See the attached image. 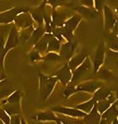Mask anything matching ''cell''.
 Listing matches in <instances>:
<instances>
[{
    "label": "cell",
    "mask_w": 118,
    "mask_h": 124,
    "mask_svg": "<svg viewBox=\"0 0 118 124\" xmlns=\"http://www.w3.org/2000/svg\"><path fill=\"white\" fill-rule=\"evenodd\" d=\"M38 119L41 120H54L55 117L50 113H43L38 114Z\"/></svg>",
    "instance_id": "cell-25"
},
{
    "label": "cell",
    "mask_w": 118,
    "mask_h": 124,
    "mask_svg": "<svg viewBox=\"0 0 118 124\" xmlns=\"http://www.w3.org/2000/svg\"><path fill=\"white\" fill-rule=\"evenodd\" d=\"M18 44V31L16 27H13V28L11 29L9 35V37H8V40L5 43V51L8 52L10 49L15 47Z\"/></svg>",
    "instance_id": "cell-8"
},
{
    "label": "cell",
    "mask_w": 118,
    "mask_h": 124,
    "mask_svg": "<svg viewBox=\"0 0 118 124\" xmlns=\"http://www.w3.org/2000/svg\"><path fill=\"white\" fill-rule=\"evenodd\" d=\"M81 5L86 6L88 8H93L94 7V0H80Z\"/></svg>",
    "instance_id": "cell-30"
},
{
    "label": "cell",
    "mask_w": 118,
    "mask_h": 124,
    "mask_svg": "<svg viewBox=\"0 0 118 124\" xmlns=\"http://www.w3.org/2000/svg\"><path fill=\"white\" fill-rule=\"evenodd\" d=\"M59 124H61V123H59Z\"/></svg>",
    "instance_id": "cell-41"
},
{
    "label": "cell",
    "mask_w": 118,
    "mask_h": 124,
    "mask_svg": "<svg viewBox=\"0 0 118 124\" xmlns=\"http://www.w3.org/2000/svg\"><path fill=\"white\" fill-rule=\"evenodd\" d=\"M101 85L100 83H97V82H90V83L82 84L80 85L77 87V90H82V91H87V92H93L97 90V89Z\"/></svg>",
    "instance_id": "cell-16"
},
{
    "label": "cell",
    "mask_w": 118,
    "mask_h": 124,
    "mask_svg": "<svg viewBox=\"0 0 118 124\" xmlns=\"http://www.w3.org/2000/svg\"><path fill=\"white\" fill-rule=\"evenodd\" d=\"M19 92L18 91H16L15 93H13V94L11 95V97L9 98V102L11 103H17L18 101L19 100Z\"/></svg>",
    "instance_id": "cell-26"
},
{
    "label": "cell",
    "mask_w": 118,
    "mask_h": 124,
    "mask_svg": "<svg viewBox=\"0 0 118 124\" xmlns=\"http://www.w3.org/2000/svg\"><path fill=\"white\" fill-rule=\"evenodd\" d=\"M27 11H29V9H27V8L18 7V8H14L13 9H10L9 11L1 13H0V24L2 23L7 24L12 23V22L14 21L15 18L20 13H25V12Z\"/></svg>",
    "instance_id": "cell-2"
},
{
    "label": "cell",
    "mask_w": 118,
    "mask_h": 124,
    "mask_svg": "<svg viewBox=\"0 0 118 124\" xmlns=\"http://www.w3.org/2000/svg\"><path fill=\"white\" fill-rule=\"evenodd\" d=\"M57 76L63 85H66V84L68 83L72 78L71 69L69 68L68 65H64L63 69H61L57 73Z\"/></svg>",
    "instance_id": "cell-12"
},
{
    "label": "cell",
    "mask_w": 118,
    "mask_h": 124,
    "mask_svg": "<svg viewBox=\"0 0 118 124\" xmlns=\"http://www.w3.org/2000/svg\"><path fill=\"white\" fill-rule=\"evenodd\" d=\"M62 121H63V123L64 124H82L81 123H79V122L77 121H73V120L71 119H62Z\"/></svg>",
    "instance_id": "cell-36"
},
{
    "label": "cell",
    "mask_w": 118,
    "mask_h": 124,
    "mask_svg": "<svg viewBox=\"0 0 118 124\" xmlns=\"http://www.w3.org/2000/svg\"><path fill=\"white\" fill-rule=\"evenodd\" d=\"M11 124H19V119L18 117H14L13 118V122H12Z\"/></svg>",
    "instance_id": "cell-38"
},
{
    "label": "cell",
    "mask_w": 118,
    "mask_h": 124,
    "mask_svg": "<svg viewBox=\"0 0 118 124\" xmlns=\"http://www.w3.org/2000/svg\"><path fill=\"white\" fill-rule=\"evenodd\" d=\"M61 58V55H57V53L53 52V51H51L46 55L45 59L47 60V61H59Z\"/></svg>",
    "instance_id": "cell-24"
},
{
    "label": "cell",
    "mask_w": 118,
    "mask_h": 124,
    "mask_svg": "<svg viewBox=\"0 0 118 124\" xmlns=\"http://www.w3.org/2000/svg\"><path fill=\"white\" fill-rule=\"evenodd\" d=\"M100 76L101 78H103V79H108V78L111 76V74L109 70L104 69V70H101V72H100Z\"/></svg>",
    "instance_id": "cell-32"
},
{
    "label": "cell",
    "mask_w": 118,
    "mask_h": 124,
    "mask_svg": "<svg viewBox=\"0 0 118 124\" xmlns=\"http://www.w3.org/2000/svg\"><path fill=\"white\" fill-rule=\"evenodd\" d=\"M0 117H1L3 121H4V123H6V124H9L10 119H9V116L6 114V113L4 111H3V110H1V111H0Z\"/></svg>",
    "instance_id": "cell-34"
},
{
    "label": "cell",
    "mask_w": 118,
    "mask_h": 124,
    "mask_svg": "<svg viewBox=\"0 0 118 124\" xmlns=\"http://www.w3.org/2000/svg\"><path fill=\"white\" fill-rule=\"evenodd\" d=\"M110 105V102H106V101H101V103H98V107L101 112H104L106 109H107V108Z\"/></svg>",
    "instance_id": "cell-29"
},
{
    "label": "cell",
    "mask_w": 118,
    "mask_h": 124,
    "mask_svg": "<svg viewBox=\"0 0 118 124\" xmlns=\"http://www.w3.org/2000/svg\"><path fill=\"white\" fill-rule=\"evenodd\" d=\"M5 41H4V37L3 35L0 36V65H2L3 61V58H4L6 55V51H5Z\"/></svg>",
    "instance_id": "cell-20"
},
{
    "label": "cell",
    "mask_w": 118,
    "mask_h": 124,
    "mask_svg": "<svg viewBox=\"0 0 118 124\" xmlns=\"http://www.w3.org/2000/svg\"><path fill=\"white\" fill-rule=\"evenodd\" d=\"M40 58H41L40 57V54L37 51H33V52H31V54H30V61H38Z\"/></svg>",
    "instance_id": "cell-27"
},
{
    "label": "cell",
    "mask_w": 118,
    "mask_h": 124,
    "mask_svg": "<svg viewBox=\"0 0 118 124\" xmlns=\"http://www.w3.org/2000/svg\"><path fill=\"white\" fill-rule=\"evenodd\" d=\"M81 19H82V17L80 15L74 14L73 17H71L69 19H67V21L65 22L63 27H65V28L68 29L69 31H71L73 32L74 30L77 28V25L79 24Z\"/></svg>",
    "instance_id": "cell-14"
},
{
    "label": "cell",
    "mask_w": 118,
    "mask_h": 124,
    "mask_svg": "<svg viewBox=\"0 0 118 124\" xmlns=\"http://www.w3.org/2000/svg\"><path fill=\"white\" fill-rule=\"evenodd\" d=\"M91 61H90V59L88 57H87L85 59V61H84L82 63L79 65L78 68L74 71L73 76V83L77 81L84 74L87 73V72L91 69Z\"/></svg>",
    "instance_id": "cell-6"
},
{
    "label": "cell",
    "mask_w": 118,
    "mask_h": 124,
    "mask_svg": "<svg viewBox=\"0 0 118 124\" xmlns=\"http://www.w3.org/2000/svg\"><path fill=\"white\" fill-rule=\"evenodd\" d=\"M112 30H113L114 33H116V34H117V35H118V19H117V21H116L115 25H114Z\"/></svg>",
    "instance_id": "cell-37"
},
{
    "label": "cell",
    "mask_w": 118,
    "mask_h": 124,
    "mask_svg": "<svg viewBox=\"0 0 118 124\" xmlns=\"http://www.w3.org/2000/svg\"><path fill=\"white\" fill-rule=\"evenodd\" d=\"M87 57V52L86 51H82L78 55H76L75 56H73L70 59L69 61V65H68L69 68L71 70H74L76 68L78 67L85 61V59Z\"/></svg>",
    "instance_id": "cell-11"
},
{
    "label": "cell",
    "mask_w": 118,
    "mask_h": 124,
    "mask_svg": "<svg viewBox=\"0 0 118 124\" xmlns=\"http://www.w3.org/2000/svg\"><path fill=\"white\" fill-rule=\"evenodd\" d=\"M107 46L111 50L114 51H118V37L117 34L111 33L107 37Z\"/></svg>",
    "instance_id": "cell-17"
},
{
    "label": "cell",
    "mask_w": 118,
    "mask_h": 124,
    "mask_svg": "<svg viewBox=\"0 0 118 124\" xmlns=\"http://www.w3.org/2000/svg\"><path fill=\"white\" fill-rule=\"evenodd\" d=\"M15 24L19 28L26 29L30 27H33V19L32 16L28 13H20L14 20Z\"/></svg>",
    "instance_id": "cell-3"
},
{
    "label": "cell",
    "mask_w": 118,
    "mask_h": 124,
    "mask_svg": "<svg viewBox=\"0 0 118 124\" xmlns=\"http://www.w3.org/2000/svg\"><path fill=\"white\" fill-rule=\"evenodd\" d=\"M53 110L57 112H60V113H65V114L73 116V117H77V116H84L85 113H82V112L78 111V110L75 109H71V108H55Z\"/></svg>",
    "instance_id": "cell-19"
},
{
    "label": "cell",
    "mask_w": 118,
    "mask_h": 124,
    "mask_svg": "<svg viewBox=\"0 0 118 124\" xmlns=\"http://www.w3.org/2000/svg\"><path fill=\"white\" fill-rule=\"evenodd\" d=\"M74 91H75V88H74V85H70L67 86V88L65 89L63 94L65 95L66 97H67V96L71 95Z\"/></svg>",
    "instance_id": "cell-28"
},
{
    "label": "cell",
    "mask_w": 118,
    "mask_h": 124,
    "mask_svg": "<svg viewBox=\"0 0 118 124\" xmlns=\"http://www.w3.org/2000/svg\"><path fill=\"white\" fill-rule=\"evenodd\" d=\"M51 36H52L51 33L44 34V36H43V37L35 44V50L36 51H38L39 53L45 52L47 49L48 41H49V38L51 37Z\"/></svg>",
    "instance_id": "cell-13"
},
{
    "label": "cell",
    "mask_w": 118,
    "mask_h": 124,
    "mask_svg": "<svg viewBox=\"0 0 118 124\" xmlns=\"http://www.w3.org/2000/svg\"><path fill=\"white\" fill-rule=\"evenodd\" d=\"M110 94V91L107 90V89H99L98 91L95 94V100L97 99V100H101V99H104L106 98H107Z\"/></svg>",
    "instance_id": "cell-21"
},
{
    "label": "cell",
    "mask_w": 118,
    "mask_h": 124,
    "mask_svg": "<svg viewBox=\"0 0 118 124\" xmlns=\"http://www.w3.org/2000/svg\"><path fill=\"white\" fill-rule=\"evenodd\" d=\"M76 46L77 43L73 42V41H67V42L64 43L62 47L60 48V55L61 57L64 58V59H68V58H72L73 54L75 51Z\"/></svg>",
    "instance_id": "cell-9"
},
{
    "label": "cell",
    "mask_w": 118,
    "mask_h": 124,
    "mask_svg": "<svg viewBox=\"0 0 118 124\" xmlns=\"http://www.w3.org/2000/svg\"><path fill=\"white\" fill-rule=\"evenodd\" d=\"M103 1L104 0H94V7H95L96 10L99 11V10L101 8Z\"/></svg>",
    "instance_id": "cell-35"
},
{
    "label": "cell",
    "mask_w": 118,
    "mask_h": 124,
    "mask_svg": "<svg viewBox=\"0 0 118 124\" xmlns=\"http://www.w3.org/2000/svg\"><path fill=\"white\" fill-rule=\"evenodd\" d=\"M117 113L118 112H117V110L116 109V108L112 107L111 109L107 112V113L105 114V117H113L114 115L117 114Z\"/></svg>",
    "instance_id": "cell-31"
},
{
    "label": "cell",
    "mask_w": 118,
    "mask_h": 124,
    "mask_svg": "<svg viewBox=\"0 0 118 124\" xmlns=\"http://www.w3.org/2000/svg\"><path fill=\"white\" fill-rule=\"evenodd\" d=\"M117 95H118V92H117Z\"/></svg>",
    "instance_id": "cell-40"
},
{
    "label": "cell",
    "mask_w": 118,
    "mask_h": 124,
    "mask_svg": "<svg viewBox=\"0 0 118 124\" xmlns=\"http://www.w3.org/2000/svg\"><path fill=\"white\" fill-rule=\"evenodd\" d=\"M94 103H95V99H92V100H91V101H89V102H87V103H83V104H82V105H78L77 106V108H78L85 110V111H90L91 108L93 107Z\"/></svg>",
    "instance_id": "cell-22"
},
{
    "label": "cell",
    "mask_w": 118,
    "mask_h": 124,
    "mask_svg": "<svg viewBox=\"0 0 118 124\" xmlns=\"http://www.w3.org/2000/svg\"><path fill=\"white\" fill-rule=\"evenodd\" d=\"M57 78L47 77L41 74L40 75V86H41V94L43 99L47 98L55 86Z\"/></svg>",
    "instance_id": "cell-1"
},
{
    "label": "cell",
    "mask_w": 118,
    "mask_h": 124,
    "mask_svg": "<svg viewBox=\"0 0 118 124\" xmlns=\"http://www.w3.org/2000/svg\"><path fill=\"white\" fill-rule=\"evenodd\" d=\"M60 41L58 39H57L55 37H53V35L51 36V37L49 38L48 41V45H47V51H58L60 50Z\"/></svg>",
    "instance_id": "cell-18"
},
{
    "label": "cell",
    "mask_w": 118,
    "mask_h": 124,
    "mask_svg": "<svg viewBox=\"0 0 118 124\" xmlns=\"http://www.w3.org/2000/svg\"><path fill=\"white\" fill-rule=\"evenodd\" d=\"M6 111L9 112L10 114H14V113H18V107L14 105H11V106H8L6 108Z\"/></svg>",
    "instance_id": "cell-33"
},
{
    "label": "cell",
    "mask_w": 118,
    "mask_h": 124,
    "mask_svg": "<svg viewBox=\"0 0 118 124\" xmlns=\"http://www.w3.org/2000/svg\"><path fill=\"white\" fill-rule=\"evenodd\" d=\"M103 12H104V19H105V24L104 27L107 31H111L113 29V27L115 25V23L117 21L115 15L113 14L112 11L108 6H105L103 8Z\"/></svg>",
    "instance_id": "cell-5"
},
{
    "label": "cell",
    "mask_w": 118,
    "mask_h": 124,
    "mask_svg": "<svg viewBox=\"0 0 118 124\" xmlns=\"http://www.w3.org/2000/svg\"><path fill=\"white\" fill-rule=\"evenodd\" d=\"M46 1L53 7V9H56L59 6L64 5V0H46Z\"/></svg>",
    "instance_id": "cell-23"
},
{
    "label": "cell",
    "mask_w": 118,
    "mask_h": 124,
    "mask_svg": "<svg viewBox=\"0 0 118 124\" xmlns=\"http://www.w3.org/2000/svg\"><path fill=\"white\" fill-rule=\"evenodd\" d=\"M104 55H105V45L102 41L100 43L95 52V57H94V70H95V71L98 70L100 66L102 65Z\"/></svg>",
    "instance_id": "cell-7"
},
{
    "label": "cell",
    "mask_w": 118,
    "mask_h": 124,
    "mask_svg": "<svg viewBox=\"0 0 118 124\" xmlns=\"http://www.w3.org/2000/svg\"><path fill=\"white\" fill-rule=\"evenodd\" d=\"M70 13L63 11H57V9H53L52 12V22L54 27H62L64 26V23L67 21V17H68Z\"/></svg>",
    "instance_id": "cell-4"
},
{
    "label": "cell",
    "mask_w": 118,
    "mask_h": 124,
    "mask_svg": "<svg viewBox=\"0 0 118 124\" xmlns=\"http://www.w3.org/2000/svg\"><path fill=\"white\" fill-rule=\"evenodd\" d=\"M45 32H46V29L43 28V26H39L38 27H37V28L33 31L31 37H30V41L35 45V44L44 36Z\"/></svg>",
    "instance_id": "cell-15"
},
{
    "label": "cell",
    "mask_w": 118,
    "mask_h": 124,
    "mask_svg": "<svg viewBox=\"0 0 118 124\" xmlns=\"http://www.w3.org/2000/svg\"><path fill=\"white\" fill-rule=\"evenodd\" d=\"M0 124H3V123H2V122H1V121H0Z\"/></svg>",
    "instance_id": "cell-39"
},
{
    "label": "cell",
    "mask_w": 118,
    "mask_h": 124,
    "mask_svg": "<svg viewBox=\"0 0 118 124\" xmlns=\"http://www.w3.org/2000/svg\"><path fill=\"white\" fill-rule=\"evenodd\" d=\"M77 12H78L79 14L87 18H95L97 16V10L93 8H88L82 5H77L73 8Z\"/></svg>",
    "instance_id": "cell-10"
}]
</instances>
